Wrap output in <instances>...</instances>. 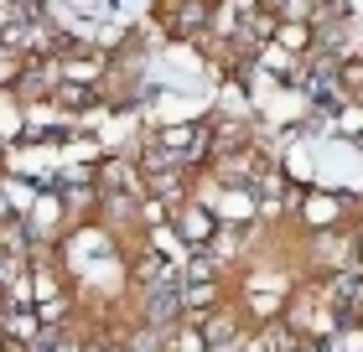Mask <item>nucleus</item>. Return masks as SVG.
<instances>
[{
    "label": "nucleus",
    "instance_id": "2",
    "mask_svg": "<svg viewBox=\"0 0 363 352\" xmlns=\"http://www.w3.org/2000/svg\"><path fill=\"white\" fill-rule=\"evenodd\" d=\"M270 171H280V166L270 161V150H259V145L228 150V156H218V161L208 166L213 187H250V192H259V181H265Z\"/></svg>",
    "mask_w": 363,
    "mask_h": 352
},
{
    "label": "nucleus",
    "instance_id": "10",
    "mask_svg": "<svg viewBox=\"0 0 363 352\" xmlns=\"http://www.w3.org/2000/svg\"><path fill=\"white\" fill-rule=\"evenodd\" d=\"M208 280H223V264L203 249V254H192V259H187V270H182V285H208Z\"/></svg>",
    "mask_w": 363,
    "mask_h": 352
},
{
    "label": "nucleus",
    "instance_id": "8",
    "mask_svg": "<svg viewBox=\"0 0 363 352\" xmlns=\"http://www.w3.org/2000/svg\"><path fill=\"white\" fill-rule=\"evenodd\" d=\"M52 104H57L62 114H89V109H99V104H104V93H99V89H89V83H57Z\"/></svg>",
    "mask_w": 363,
    "mask_h": 352
},
{
    "label": "nucleus",
    "instance_id": "3",
    "mask_svg": "<svg viewBox=\"0 0 363 352\" xmlns=\"http://www.w3.org/2000/svg\"><path fill=\"white\" fill-rule=\"evenodd\" d=\"M244 322H250V316H244V306L239 300H228L223 311H213L203 327V352H244L255 342V331H244Z\"/></svg>",
    "mask_w": 363,
    "mask_h": 352
},
{
    "label": "nucleus",
    "instance_id": "9",
    "mask_svg": "<svg viewBox=\"0 0 363 352\" xmlns=\"http://www.w3.org/2000/svg\"><path fill=\"white\" fill-rule=\"evenodd\" d=\"M337 93H342V98H358V104H363V52L337 57Z\"/></svg>",
    "mask_w": 363,
    "mask_h": 352
},
{
    "label": "nucleus",
    "instance_id": "5",
    "mask_svg": "<svg viewBox=\"0 0 363 352\" xmlns=\"http://www.w3.org/2000/svg\"><path fill=\"white\" fill-rule=\"evenodd\" d=\"M322 300L333 306L342 322L353 327V316L363 311V270H342V275H327L322 280Z\"/></svg>",
    "mask_w": 363,
    "mask_h": 352
},
{
    "label": "nucleus",
    "instance_id": "4",
    "mask_svg": "<svg viewBox=\"0 0 363 352\" xmlns=\"http://www.w3.org/2000/svg\"><path fill=\"white\" fill-rule=\"evenodd\" d=\"M218 212H213L203 197H192V203H182L177 212H172V233H177V244H187V249H197V254H203V249L218 239Z\"/></svg>",
    "mask_w": 363,
    "mask_h": 352
},
{
    "label": "nucleus",
    "instance_id": "1",
    "mask_svg": "<svg viewBox=\"0 0 363 352\" xmlns=\"http://www.w3.org/2000/svg\"><path fill=\"white\" fill-rule=\"evenodd\" d=\"M353 203H358V197H348V192L306 187L301 212H296V228H301V233H337V228H348V217L358 212Z\"/></svg>",
    "mask_w": 363,
    "mask_h": 352
},
{
    "label": "nucleus",
    "instance_id": "11",
    "mask_svg": "<svg viewBox=\"0 0 363 352\" xmlns=\"http://www.w3.org/2000/svg\"><path fill=\"white\" fill-rule=\"evenodd\" d=\"M337 135L363 140V104H358V98H348V104L337 109Z\"/></svg>",
    "mask_w": 363,
    "mask_h": 352
},
{
    "label": "nucleus",
    "instance_id": "6",
    "mask_svg": "<svg viewBox=\"0 0 363 352\" xmlns=\"http://www.w3.org/2000/svg\"><path fill=\"white\" fill-rule=\"evenodd\" d=\"M208 208L218 212V223H234V228L259 223V192H250V187H218V197Z\"/></svg>",
    "mask_w": 363,
    "mask_h": 352
},
{
    "label": "nucleus",
    "instance_id": "12",
    "mask_svg": "<svg viewBox=\"0 0 363 352\" xmlns=\"http://www.w3.org/2000/svg\"><path fill=\"white\" fill-rule=\"evenodd\" d=\"M114 352H125V347H114Z\"/></svg>",
    "mask_w": 363,
    "mask_h": 352
},
{
    "label": "nucleus",
    "instance_id": "7",
    "mask_svg": "<svg viewBox=\"0 0 363 352\" xmlns=\"http://www.w3.org/2000/svg\"><path fill=\"white\" fill-rule=\"evenodd\" d=\"M151 140L167 150L172 161H187L192 145H197V120H187V125H161V130H151Z\"/></svg>",
    "mask_w": 363,
    "mask_h": 352
}]
</instances>
